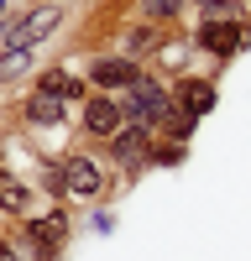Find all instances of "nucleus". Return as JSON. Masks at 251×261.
Listing matches in <instances>:
<instances>
[{"label": "nucleus", "mask_w": 251, "mask_h": 261, "mask_svg": "<svg viewBox=\"0 0 251 261\" xmlns=\"http://www.w3.org/2000/svg\"><path fill=\"white\" fill-rule=\"evenodd\" d=\"M58 21H63V6H37L16 21V27L0 32V47H37L42 37H53L58 32Z\"/></svg>", "instance_id": "nucleus-1"}, {"label": "nucleus", "mask_w": 251, "mask_h": 261, "mask_svg": "<svg viewBox=\"0 0 251 261\" xmlns=\"http://www.w3.org/2000/svg\"><path fill=\"white\" fill-rule=\"evenodd\" d=\"M146 136H152V130H146V125H131V120H126V130H115V162L126 167V172H141L146 162H152V151H146Z\"/></svg>", "instance_id": "nucleus-2"}, {"label": "nucleus", "mask_w": 251, "mask_h": 261, "mask_svg": "<svg viewBox=\"0 0 251 261\" xmlns=\"http://www.w3.org/2000/svg\"><path fill=\"white\" fill-rule=\"evenodd\" d=\"M241 42H246V32H241V21H204L199 27V47L204 53H215V58H230V53H241Z\"/></svg>", "instance_id": "nucleus-3"}, {"label": "nucleus", "mask_w": 251, "mask_h": 261, "mask_svg": "<svg viewBox=\"0 0 251 261\" xmlns=\"http://www.w3.org/2000/svg\"><path fill=\"white\" fill-rule=\"evenodd\" d=\"M63 188L79 193V199H99V193H105V172H99V162H89V157L63 162Z\"/></svg>", "instance_id": "nucleus-4"}, {"label": "nucleus", "mask_w": 251, "mask_h": 261, "mask_svg": "<svg viewBox=\"0 0 251 261\" xmlns=\"http://www.w3.org/2000/svg\"><path fill=\"white\" fill-rule=\"evenodd\" d=\"M27 241L53 261V251L68 241V220H63V214H42V220H27Z\"/></svg>", "instance_id": "nucleus-5"}, {"label": "nucleus", "mask_w": 251, "mask_h": 261, "mask_svg": "<svg viewBox=\"0 0 251 261\" xmlns=\"http://www.w3.org/2000/svg\"><path fill=\"white\" fill-rule=\"evenodd\" d=\"M120 105L115 99H84V130H89V136H115L120 130Z\"/></svg>", "instance_id": "nucleus-6"}, {"label": "nucleus", "mask_w": 251, "mask_h": 261, "mask_svg": "<svg viewBox=\"0 0 251 261\" xmlns=\"http://www.w3.org/2000/svg\"><path fill=\"white\" fill-rule=\"evenodd\" d=\"M173 105H178L183 115H194V120H199V115L215 110V89H209L204 79H183L178 89H173Z\"/></svg>", "instance_id": "nucleus-7"}, {"label": "nucleus", "mask_w": 251, "mask_h": 261, "mask_svg": "<svg viewBox=\"0 0 251 261\" xmlns=\"http://www.w3.org/2000/svg\"><path fill=\"white\" fill-rule=\"evenodd\" d=\"M89 79L99 84V89H126V84L136 79V63L131 58H99L94 68H89Z\"/></svg>", "instance_id": "nucleus-8"}, {"label": "nucleus", "mask_w": 251, "mask_h": 261, "mask_svg": "<svg viewBox=\"0 0 251 261\" xmlns=\"http://www.w3.org/2000/svg\"><path fill=\"white\" fill-rule=\"evenodd\" d=\"M27 120H32V125H58V120H63V99L47 94V89H37V94L27 99Z\"/></svg>", "instance_id": "nucleus-9"}, {"label": "nucleus", "mask_w": 251, "mask_h": 261, "mask_svg": "<svg viewBox=\"0 0 251 261\" xmlns=\"http://www.w3.org/2000/svg\"><path fill=\"white\" fill-rule=\"evenodd\" d=\"M37 89H47V94H58V99H84V79L63 73V68H47V73H42V84H37Z\"/></svg>", "instance_id": "nucleus-10"}, {"label": "nucleus", "mask_w": 251, "mask_h": 261, "mask_svg": "<svg viewBox=\"0 0 251 261\" xmlns=\"http://www.w3.org/2000/svg\"><path fill=\"white\" fill-rule=\"evenodd\" d=\"M0 204H6L11 214H27V204H32V199H27V188H21L11 172H0Z\"/></svg>", "instance_id": "nucleus-11"}, {"label": "nucleus", "mask_w": 251, "mask_h": 261, "mask_svg": "<svg viewBox=\"0 0 251 261\" xmlns=\"http://www.w3.org/2000/svg\"><path fill=\"white\" fill-rule=\"evenodd\" d=\"M157 125H162V130H167V136H173V141L183 146V141H188V130H194V115H183V110H178V105H167V115H162Z\"/></svg>", "instance_id": "nucleus-12"}, {"label": "nucleus", "mask_w": 251, "mask_h": 261, "mask_svg": "<svg viewBox=\"0 0 251 261\" xmlns=\"http://www.w3.org/2000/svg\"><path fill=\"white\" fill-rule=\"evenodd\" d=\"M32 68V47H11L6 58H0V79H16V73H27Z\"/></svg>", "instance_id": "nucleus-13"}, {"label": "nucleus", "mask_w": 251, "mask_h": 261, "mask_svg": "<svg viewBox=\"0 0 251 261\" xmlns=\"http://www.w3.org/2000/svg\"><path fill=\"white\" fill-rule=\"evenodd\" d=\"M0 261H47L37 246H0Z\"/></svg>", "instance_id": "nucleus-14"}, {"label": "nucleus", "mask_w": 251, "mask_h": 261, "mask_svg": "<svg viewBox=\"0 0 251 261\" xmlns=\"http://www.w3.org/2000/svg\"><path fill=\"white\" fill-rule=\"evenodd\" d=\"M141 6H146V16H173L183 0H141Z\"/></svg>", "instance_id": "nucleus-15"}, {"label": "nucleus", "mask_w": 251, "mask_h": 261, "mask_svg": "<svg viewBox=\"0 0 251 261\" xmlns=\"http://www.w3.org/2000/svg\"><path fill=\"white\" fill-rule=\"evenodd\" d=\"M42 183H47L53 193H68V188H63V167H53V162H47V167H42Z\"/></svg>", "instance_id": "nucleus-16"}, {"label": "nucleus", "mask_w": 251, "mask_h": 261, "mask_svg": "<svg viewBox=\"0 0 251 261\" xmlns=\"http://www.w3.org/2000/svg\"><path fill=\"white\" fill-rule=\"evenodd\" d=\"M0 16H6V0H0Z\"/></svg>", "instance_id": "nucleus-17"}]
</instances>
